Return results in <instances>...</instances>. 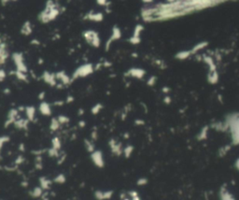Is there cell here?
Returning <instances> with one entry per match:
<instances>
[{
	"label": "cell",
	"mask_w": 239,
	"mask_h": 200,
	"mask_svg": "<svg viewBox=\"0 0 239 200\" xmlns=\"http://www.w3.org/2000/svg\"><path fill=\"white\" fill-rule=\"evenodd\" d=\"M4 78H5V72L3 71V70L0 69V80H2Z\"/></svg>",
	"instance_id": "obj_9"
},
{
	"label": "cell",
	"mask_w": 239,
	"mask_h": 200,
	"mask_svg": "<svg viewBox=\"0 0 239 200\" xmlns=\"http://www.w3.org/2000/svg\"><path fill=\"white\" fill-rule=\"evenodd\" d=\"M32 30H33V27H32L31 22H25L21 28V33L22 35H25V36H29V35L32 33Z\"/></svg>",
	"instance_id": "obj_7"
},
{
	"label": "cell",
	"mask_w": 239,
	"mask_h": 200,
	"mask_svg": "<svg viewBox=\"0 0 239 200\" xmlns=\"http://www.w3.org/2000/svg\"><path fill=\"white\" fill-rule=\"evenodd\" d=\"M60 14V8L59 6L52 0H48L45 8L39 15V20L43 22L47 23L53 20H55Z\"/></svg>",
	"instance_id": "obj_1"
},
{
	"label": "cell",
	"mask_w": 239,
	"mask_h": 200,
	"mask_svg": "<svg viewBox=\"0 0 239 200\" xmlns=\"http://www.w3.org/2000/svg\"><path fill=\"white\" fill-rule=\"evenodd\" d=\"M83 37H84L87 43H89L91 46L98 47L100 45V38L99 35L93 31V30H87L83 33Z\"/></svg>",
	"instance_id": "obj_2"
},
{
	"label": "cell",
	"mask_w": 239,
	"mask_h": 200,
	"mask_svg": "<svg viewBox=\"0 0 239 200\" xmlns=\"http://www.w3.org/2000/svg\"><path fill=\"white\" fill-rule=\"evenodd\" d=\"M104 16L102 13L100 12H93V11H91V12L87 13L85 16V19L89 20V21H93V22H101L103 20Z\"/></svg>",
	"instance_id": "obj_6"
},
{
	"label": "cell",
	"mask_w": 239,
	"mask_h": 200,
	"mask_svg": "<svg viewBox=\"0 0 239 200\" xmlns=\"http://www.w3.org/2000/svg\"><path fill=\"white\" fill-rule=\"evenodd\" d=\"M8 50L6 44L2 41V39L0 38V64H3L6 62L8 58Z\"/></svg>",
	"instance_id": "obj_3"
},
{
	"label": "cell",
	"mask_w": 239,
	"mask_h": 200,
	"mask_svg": "<svg viewBox=\"0 0 239 200\" xmlns=\"http://www.w3.org/2000/svg\"><path fill=\"white\" fill-rule=\"evenodd\" d=\"M92 71H93L92 66H90V65H86V66H83L79 67V68L77 70V72L75 73V76H76V77L87 76V75L90 74Z\"/></svg>",
	"instance_id": "obj_5"
},
{
	"label": "cell",
	"mask_w": 239,
	"mask_h": 200,
	"mask_svg": "<svg viewBox=\"0 0 239 200\" xmlns=\"http://www.w3.org/2000/svg\"><path fill=\"white\" fill-rule=\"evenodd\" d=\"M96 2L100 6H106L107 5V0H96Z\"/></svg>",
	"instance_id": "obj_8"
},
{
	"label": "cell",
	"mask_w": 239,
	"mask_h": 200,
	"mask_svg": "<svg viewBox=\"0 0 239 200\" xmlns=\"http://www.w3.org/2000/svg\"><path fill=\"white\" fill-rule=\"evenodd\" d=\"M121 35H122L121 30H120L117 26H115V27L113 28V30H112L110 38L109 39V40H107V42H106V48H107V47H109L110 44H111L113 41H115V40H117V39H119L120 38H121Z\"/></svg>",
	"instance_id": "obj_4"
},
{
	"label": "cell",
	"mask_w": 239,
	"mask_h": 200,
	"mask_svg": "<svg viewBox=\"0 0 239 200\" xmlns=\"http://www.w3.org/2000/svg\"><path fill=\"white\" fill-rule=\"evenodd\" d=\"M10 1H16V0H1V2L3 5H6L8 2H10Z\"/></svg>",
	"instance_id": "obj_10"
}]
</instances>
